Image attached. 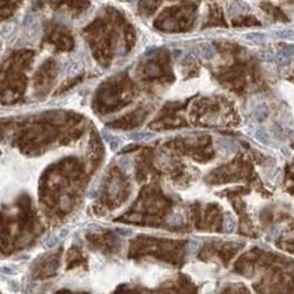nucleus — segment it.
<instances>
[{
	"instance_id": "nucleus-1",
	"label": "nucleus",
	"mask_w": 294,
	"mask_h": 294,
	"mask_svg": "<svg viewBox=\"0 0 294 294\" xmlns=\"http://www.w3.org/2000/svg\"><path fill=\"white\" fill-rule=\"evenodd\" d=\"M21 0H0V21L9 18L17 10Z\"/></svg>"
},
{
	"instance_id": "nucleus-2",
	"label": "nucleus",
	"mask_w": 294,
	"mask_h": 294,
	"mask_svg": "<svg viewBox=\"0 0 294 294\" xmlns=\"http://www.w3.org/2000/svg\"><path fill=\"white\" fill-rule=\"evenodd\" d=\"M217 146L221 151H224L226 154H233L237 150V145L230 139H218L217 141Z\"/></svg>"
},
{
	"instance_id": "nucleus-3",
	"label": "nucleus",
	"mask_w": 294,
	"mask_h": 294,
	"mask_svg": "<svg viewBox=\"0 0 294 294\" xmlns=\"http://www.w3.org/2000/svg\"><path fill=\"white\" fill-rule=\"evenodd\" d=\"M254 114L255 117H256V120L262 123V121H266L268 116H270V109H268V106L266 105V104H260V105H258L255 108Z\"/></svg>"
},
{
	"instance_id": "nucleus-4",
	"label": "nucleus",
	"mask_w": 294,
	"mask_h": 294,
	"mask_svg": "<svg viewBox=\"0 0 294 294\" xmlns=\"http://www.w3.org/2000/svg\"><path fill=\"white\" fill-rule=\"evenodd\" d=\"M225 230L226 232H234L236 230V228H237V222H236V220H234V217L230 214H226V218H225Z\"/></svg>"
},
{
	"instance_id": "nucleus-5",
	"label": "nucleus",
	"mask_w": 294,
	"mask_h": 294,
	"mask_svg": "<svg viewBox=\"0 0 294 294\" xmlns=\"http://www.w3.org/2000/svg\"><path fill=\"white\" fill-rule=\"evenodd\" d=\"M255 138L260 143H263V145H270V135H268V132L266 130H263V128H260V130L255 132Z\"/></svg>"
},
{
	"instance_id": "nucleus-6",
	"label": "nucleus",
	"mask_w": 294,
	"mask_h": 294,
	"mask_svg": "<svg viewBox=\"0 0 294 294\" xmlns=\"http://www.w3.org/2000/svg\"><path fill=\"white\" fill-rule=\"evenodd\" d=\"M202 55L207 60H213L217 56V52H215V49L210 44H204L202 47Z\"/></svg>"
},
{
	"instance_id": "nucleus-7",
	"label": "nucleus",
	"mask_w": 294,
	"mask_h": 294,
	"mask_svg": "<svg viewBox=\"0 0 294 294\" xmlns=\"http://www.w3.org/2000/svg\"><path fill=\"white\" fill-rule=\"evenodd\" d=\"M278 55H281V56L291 60V57L294 56V45H289V44L282 45V49L281 51H278Z\"/></svg>"
},
{
	"instance_id": "nucleus-8",
	"label": "nucleus",
	"mask_w": 294,
	"mask_h": 294,
	"mask_svg": "<svg viewBox=\"0 0 294 294\" xmlns=\"http://www.w3.org/2000/svg\"><path fill=\"white\" fill-rule=\"evenodd\" d=\"M245 38L254 41V43H263L266 40V35L262 33H248V34H245Z\"/></svg>"
},
{
	"instance_id": "nucleus-9",
	"label": "nucleus",
	"mask_w": 294,
	"mask_h": 294,
	"mask_svg": "<svg viewBox=\"0 0 294 294\" xmlns=\"http://www.w3.org/2000/svg\"><path fill=\"white\" fill-rule=\"evenodd\" d=\"M150 138H153V134H150V132L131 134V139H135V141H145V139H150Z\"/></svg>"
},
{
	"instance_id": "nucleus-10",
	"label": "nucleus",
	"mask_w": 294,
	"mask_h": 294,
	"mask_svg": "<svg viewBox=\"0 0 294 294\" xmlns=\"http://www.w3.org/2000/svg\"><path fill=\"white\" fill-rule=\"evenodd\" d=\"M275 35L279 38H294V30H279Z\"/></svg>"
},
{
	"instance_id": "nucleus-11",
	"label": "nucleus",
	"mask_w": 294,
	"mask_h": 294,
	"mask_svg": "<svg viewBox=\"0 0 294 294\" xmlns=\"http://www.w3.org/2000/svg\"><path fill=\"white\" fill-rule=\"evenodd\" d=\"M259 57L264 62H272L274 59H275V55L271 52H267V51H264V52L259 53Z\"/></svg>"
},
{
	"instance_id": "nucleus-12",
	"label": "nucleus",
	"mask_w": 294,
	"mask_h": 294,
	"mask_svg": "<svg viewBox=\"0 0 294 294\" xmlns=\"http://www.w3.org/2000/svg\"><path fill=\"white\" fill-rule=\"evenodd\" d=\"M119 233H120V234H124V236H131V234H132V232H125L124 229H120Z\"/></svg>"
}]
</instances>
